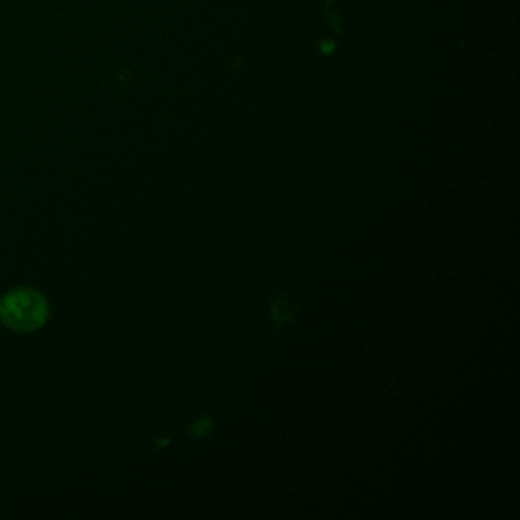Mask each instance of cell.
Segmentation results:
<instances>
[{
    "instance_id": "cell-1",
    "label": "cell",
    "mask_w": 520,
    "mask_h": 520,
    "mask_svg": "<svg viewBox=\"0 0 520 520\" xmlns=\"http://www.w3.org/2000/svg\"><path fill=\"white\" fill-rule=\"evenodd\" d=\"M49 318L46 298L34 288H16L0 299V322L17 332H33Z\"/></svg>"
},
{
    "instance_id": "cell-2",
    "label": "cell",
    "mask_w": 520,
    "mask_h": 520,
    "mask_svg": "<svg viewBox=\"0 0 520 520\" xmlns=\"http://www.w3.org/2000/svg\"><path fill=\"white\" fill-rule=\"evenodd\" d=\"M298 310L299 304L287 293H278L270 299V316H272L276 335H281L284 327L293 322Z\"/></svg>"
},
{
    "instance_id": "cell-3",
    "label": "cell",
    "mask_w": 520,
    "mask_h": 520,
    "mask_svg": "<svg viewBox=\"0 0 520 520\" xmlns=\"http://www.w3.org/2000/svg\"><path fill=\"white\" fill-rule=\"evenodd\" d=\"M212 428H214L212 418H210V417H206V415H203V417H199V418L193 421L188 433H190V436H191L193 440L200 441V440L206 438V436L211 433Z\"/></svg>"
}]
</instances>
